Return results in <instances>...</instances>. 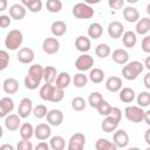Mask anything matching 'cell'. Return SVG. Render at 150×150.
<instances>
[{
    "instance_id": "1",
    "label": "cell",
    "mask_w": 150,
    "mask_h": 150,
    "mask_svg": "<svg viewBox=\"0 0 150 150\" xmlns=\"http://www.w3.org/2000/svg\"><path fill=\"white\" fill-rule=\"evenodd\" d=\"M39 95L43 101H48V102H53V103H57L61 102L64 97V91L62 89L56 88L54 84H49V83H45L40 87L39 90Z\"/></svg>"
},
{
    "instance_id": "2",
    "label": "cell",
    "mask_w": 150,
    "mask_h": 150,
    "mask_svg": "<svg viewBox=\"0 0 150 150\" xmlns=\"http://www.w3.org/2000/svg\"><path fill=\"white\" fill-rule=\"evenodd\" d=\"M122 120V110L117 107H112L111 111L101 123V128L104 132H112L117 129L120 122Z\"/></svg>"
},
{
    "instance_id": "3",
    "label": "cell",
    "mask_w": 150,
    "mask_h": 150,
    "mask_svg": "<svg viewBox=\"0 0 150 150\" xmlns=\"http://www.w3.org/2000/svg\"><path fill=\"white\" fill-rule=\"evenodd\" d=\"M143 70H144V67L142 62L131 61V62H128L122 68V76L128 81H134L143 73Z\"/></svg>"
},
{
    "instance_id": "4",
    "label": "cell",
    "mask_w": 150,
    "mask_h": 150,
    "mask_svg": "<svg viewBox=\"0 0 150 150\" xmlns=\"http://www.w3.org/2000/svg\"><path fill=\"white\" fill-rule=\"evenodd\" d=\"M23 42V35L21 33V30L19 29H12L7 33L6 38H5V47L8 50H16L19 49V47H21Z\"/></svg>"
},
{
    "instance_id": "5",
    "label": "cell",
    "mask_w": 150,
    "mask_h": 150,
    "mask_svg": "<svg viewBox=\"0 0 150 150\" xmlns=\"http://www.w3.org/2000/svg\"><path fill=\"white\" fill-rule=\"evenodd\" d=\"M71 13L76 19L80 20H87L91 19L94 16V9L90 5H87L86 2H77L73 6Z\"/></svg>"
},
{
    "instance_id": "6",
    "label": "cell",
    "mask_w": 150,
    "mask_h": 150,
    "mask_svg": "<svg viewBox=\"0 0 150 150\" xmlns=\"http://www.w3.org/2000/svg\"><path fill=\"white\" fill-rule=\"evenodd\" d=\"M124 116L129 122L132 123H141L143 122L144 110L137 105H128L124 109Z\"/></svg>"
},
{
    "instance_id": "7",
    "label": "cell",
    "mask_w": 150,
    "mask_h": 150,
    "mask_svg": "<svg viewBox=\"0 0 150 150\" xmlns=\"http://www.w3.org/2000/svg\"><path fill=\"white\" fill-rule=\"evenodd\" d=\"M94 66V59L89 54H81L75 60V68L80 73H84L86 70H90Z\"/></svg>"
},
{
    "instance_id": "8",
    "label": "cell",
    "mask_w": 150,
    "mask_h": 150,
    "mask_svg": "<svg viewBox=\"0 0 150 150\" xmlns=\"http://www.w3.org/2000/svg\"><path fill=\"white\" fill-rule=\"evenodd\" d=\"M86 145V136L82 132H75L70 136L67 150H83Z\"/></svg>"
},
{
    "instance_id": "9",
    "label": "cell",
    "mask_w": 150,
    "mask_h": 150,
    "mask_svg": "<svg viewBox=\"0 0 150 150\" xmlns=\"http://www.w3.org/2000/svg\"><path fill=\"white\" fill-rule=\"evenodd\" d=\"M46 118H47V124H49L52 127H59L62 124L64 116L60 109H50V110H48Z\"/></svg>"
},
{
    "instance_id": "10",
    "label": "cell",
    "mask_w": 150,
    "mask_h": 150,
    "mask_svg": "<svg viewBox=\"0 0 150 150\" xmlns=\"http://www.w3.org/2000/svg\"><path fill=\"white\" fill-rule=\"evenodd\" d=\"M112 143L116 145V148H127L129 144V135L124 129L115 130L112 135Z\"/></svg>"
},
{
    "instance_id": "11",
    "label": "cell",
    "mask_w": 150,
    "mask_h": 150,
    "mask_svg": "<svg viewBox=\"0 0 150 150\" xmlns=\"http://www.w3.org/2000/svg\"><path fill=\"white\" fill-rule=\"evenodd\" d=\"M60 49V42L56 38H46L42 42V50L48 54V55H53L56 54Z\"/></svg>"
},
{
    "instance_id": "12",
    "label": "cell",
    "mask_w": 150,
    "mask_h": 150,
    "mask_svg": "<svg viewBox=\"0 0 150 150\" xmlns=\"http://www.w3.org/2000/svg\"><path fill=\"white\" fill-rule=\"evenodd\" d=\"M33 111V101L28 97H23L18 107V115L20 118H26L28 117Z\"/></svg>"
},
{
    "instance_id": "13",
    "label": "cell",
    "mask_w": 150,
    "mask_h": 150,
    "mask_svg": "<svg viewBox=\"0 0 150 150\" xmlns=\"http://www.w3.org/2000/svg\"><path fill=\"white\" fill-rule=\"evenodd\" d=\"M34 57H35V54H34V50L29 47H22L19 49L18 54H16V59L20 63H23V64H28V63H32L34 61Z\"/></svg>"
},
{
    "instance_id": "14",
    "label": "cell",
    "mask_w": 150,
    "mask_h": 150,
    "mask_svg": "<svg viewBox=\"0 0 150 150\" xmlns=\"http://www.w3.org/2000/svg\"><path fill=\"white\" fill-rule=\"evenodd\" d=\"M52 135V128L47 123H40L34 128V136L39 141H46Z\"/></svg>"
},
{
    "instance_id": "15",
    "label": "cell",
    "mask_w": 150,
    "mask_h": 150,
    "mask_svg": "<svg viewBox=\"0 0 150 150\" xmlns=\"http://www.w3.org/2000/svg\"><path fill=\"white\" fill-rule=\"evenodd\" d=\"M108 34L111 39H120L124 33V26L120 21H111L108 25Z\"/></svg>"
},
{
    "instance_id": "16",
    "label": "cell",
    "mask_w": 150,
    "mask_h": 150,
    "mask_svg": "<svg viewBox=\"0 0 150 150\" xmlns=\"http://www.w3.org/2000/svg\"><path fill=\"white\" fill-rule=\"evenodd\" d=\"M14 109V101L9 96L0 98V118L9 115Z\"/></svg>"
},
{
    "instance_id": "17",
    "label": "cell",
    "mask_w": 150,
    "mask_h": 150,
    "mask_svg": "<svg viewBox=\"0 0 150 150\" xmlns=\"http://www.w3.org/2000/svg\"><path fill=\"white\" fill-rule=\"evenodd\" d=\"M111 57H112V61L117 64H127L129 62V53L127 49L124 48H117L112 52L111 54Z\"/></svg>"
},
{
    "instance_id": "18",
    "label": "cell",
    "mask_w": 150,
    "mask_h": 150,
    "mask_svg": "<svg viewBox=\"0 0 150 150\" xmlns=\"http://www.w3.org/2000/svg\"><path fill=\"white\" fill-rule=\"evenodd\" d=\"M9 16L15 21H20L26 16V8L21 4H13L9 7Z\"/></svg>"
},
{
    "instance_id": "19",
    "label": "cell",
    "mask_w": 150,
    "mask_h": 150,
    "mask_svg": "<svg viewBox=\"0 0 150 150\" xmlns=\"http://www.w3.org/2000/svg\"><path fill=\"white\" fill-rule=\"evenodd\" d=\"M75 48L81 52L82 54H86L87 52L90 50L91 48V41L88 36L86 35H79L75 40Z\"/></svg>"
},
{
    "instance_id": "20",
    "label": "cell",
    "mask_w": 150,
    "mask_h": 150,
    "mask_svg": "<svg viewBox=\"0 0 150 150\" xmlns=\"http://www.w3.org/2000/svg\"><path fill=\"white\" fill-rule=\"evenodd\" d=\"M21 125V118L18 114H9L5 117V127L9 131H15Z\"/></svg>"
},
{
    "instance_id": "21",
    "label": "cell",
    "mask_w": 150,
    "mask_h": 150,
    "mask_svg": "<svg viewBox=\"0 0 150 150\" xmlns=\"http://www.w3.org/2000/svg\"><path fill=\"white\" fill-rule=\"evenodd\" d=\"M71 82V77L70 75L67 73V71H61L57 74L56 79H55V82H54V86L59 89H62L64 90Z\"/></svg>"
},
{
    "instance_id": "22",
    "label": "cell",
    "mask_w": 150,
    "mask_h": 150,
    "mask_svg": "<svg viewBox=\"0 0 150 150\" xmlns=\"http://www.w3.org/2000/svg\"><path fill=\"white\" fill-rule=\"evenodd\" d=\"M50 32L54 35V38H60L66 34L67 32V25L62 20H55L50 25Z\"/></svg>"
},
{
    "instance_id": "23",
    "label": "cell",
    "mask_w": 150,
    "mask_h": 150,
    "mask_svg": "<svg viewBox=\"0 0 150 150\" xmlns=\"http://www.w3.org/2000/svg\"><path fill=\"white\" fill-rule=\"evenodd\" d=\"M105 89L110 93H117L122 89V80L118 76H110L105 81Z\"/></svg>"
},
{
    "instance_id": "24",
    "label": "cell",
    "mask_w": 150,
    "mask_h": 150,
    "mask_svg": "<svg viewBox=\"0 0 150 150\" xmlns=\"http://www.w3.org/2000/svg\"><path fill=\"white\" fill-rule=\"evenodd\" d=\"M122 14H123V18H124V20H125L127 22L132 23V22H137V21L139 20V12H138V9L135 8V7H131V6L125 7V8L123 9Z\"/></svg>"
},
{
    "instance_id": "25",
    "label": "cell",
    "mask_w": 150,
    "mask_h": 150,
    "mask_svg": "<svg viewBox=\"0 0 150 150\" xmlns=\"http://www.w3.org/2000/svg\"><path fill=\"white\" fill-rule=\"evenodd\" d=\"M150 30V19L149 18H142L136 22V27H135V34L138 35H146Z\"/></svg>"
},
{
    "instance_id": "26",
    "label": "cell",
    "mask_w": 150,
    "mask_h": 150,
    "mask_svg": "<svg viewBox=\"0 0 150 150\" xmlns=\"http://www.w3.org/2000/svg\"><path fill=\"white\" fill-rule=\"evenodd\" d=\"M2 89L6 94L12 95L19 90V82L14 77H8L2 82Z\"/></svg>"
},
{
    "instance_id": "27",
    "label": "cell",
    "mask_w": 150,
    "mask_h": 150,
    "mask_svg": "<svg viewBox=\"0 0 150 150\" xmlns=\"http://www.w3.org/2000/svg\"><path fill=\"white\" fill-rule=\"evenodd\" d=\"M121 38H122V42L124 47L127 48H134L137 43V35L132 30H125Z\"/></svg>"
},
{
    "instance_id": "28",
    "label": "cell",
    "mask_w": 150,
    "mask_h": 150,
    "mask_svg": "<svg viewBox=\"0 0 150 150\" xmlns=\"http://www.w3.org/2000/svg\"><path fill=\"white\" fill-rule=\"evenodd\" d=\"M118 97H120V100H121L122 102H124V103H131V102L135 100V97H136V93H135V90H134L132 88H130V87H124V88H122V89L120 90Z\"/></svg>"
},
{
    "instance_id": "29",
    "label": "cell",
    "mask_w": 150,
    "mask_h": 150,
    "mask_svg": "<svg viewBox=\"0 0 150 150\" xmlns=\"http://www.w3.org/2000/svg\"><path fill=\"white\" fill-rule=\"evenodd\" d=\"M103 34V27L101 23L98 22H93L89 25L88 27V38L89 39H93V40H96V39H100Z\"/></svg>"
},
{
    "instance_id": "30",
    "label": "cell",
    "mask_w": 150,
    "mask_h": 150,
    "mask_svg": "<svg viewBox=\"0 0 150 150\" xmlns=\"http://www.w3.org/2000/svg\"><path fill=\"white\" fill-rule=\"evenodd\" d=\"M57 76V70L55 67L53 66H47L43 68V76H42V80L46 82V83H49V84H53L55 82V79Z\"/></svg>"
},
{
    "instance_id": "31",
    "label": "cell",
    "mask_w": 150,
    "mask_h": 150,
    "mask_svg": "<svg viewBox=\"0 0 150 150\" xmlns=\"http://www.w3.org/2000/svg\"><path fill=\"white\" fill-rule=\"evenodd\" d=\"M21 5L32 13H39L42 9V1L41 0H22Z\"/></svg>"
},
{
    "instance_id": "32",
    "label": "cell",
    "mask_w": 150,
    "mask_h": 150,
    "mask_svg": "<svg viewBox=\"0 0 150 150\" xmlns=\"http://www.w3.org/2000/svg\"><path fill=\"white\" fill-rule=\"evenodd\" d=\"M19 132H20V136L22 139L29 141L34 135V128L30 123L25 122V123H21V125L19 128Z\"/></svg>"
},
{
    "instance_id": "33",
    "label": "cell",
    "mask_w": 150,
    "mask_h": 150,
    "mask_svg": "<svg viewBox=\"0 0 150 150\" xmlns=\"http://www.w3.org/2000/svg\"><path fill=\"white\" fill-rule=\"evenodd\" d=\"M104 71L101 69V68H91L90 71H89V75L88 76V80L95 84L97 83H101L103 80H104Z\"/></svg>"
},
{
    "instance_id": "34",
    "label": "cell",
    "mask_w": 150,
    "mask_h": 150,
    "mask_svg": "<svg viewBox=\"0 0 150 150\" xmlns=\"http://www.w3.org/2000/svg\"><path fill=\"white\" fill-rule=\"evenodd\" d=\"M48 144H49V148L52 150H64V148H66V139L62 136H60V135L52 136Z\"/></svg>"
},
{
    "instance_id": "35",
    "label": "cell",
    "mask_w": 150,
    "mask_h": 150,
    "mask_svg": "<svg viewBox=\"0 0 150 150\" xmlns=\"http://www.w3.org/2000/svg\"><path fill=\"white\" fill-rule=\"evenodd\" d=\"M95 149L96 150H117L116 145L107 138H98L95 142Z\"/></svg>"
},
{
    "instance_id": "36",
    "label": "cell",
    "mask_w": 150,
    "mask_h": 150,
    "mask_svg": "<svg viewBox=\"0 0 150 150\" xmlns=\"http://www.w3.org/2000/svg\"><path fill=\"white\" fill-rule=\"evenodd\" d=\"M111 54V49L109 47V45L107 43H98L95 47V55L98 56L100 59H105Z\"/></svg>"
},
{
    "instance_id": "37",
    "label": "cell",
    "mask_w": 150,
    "mask_h": 150,
    "mask_svg": "<svg viewBox=\"0 0 150 150\" xmlns=\"http://www.w3.org/2000/svg\"><path fill=\"white\" fill-rule=\"evenodd\" d=\"M135 98L137 102V107L142 109L150 105V93L149 91H141Z\"/></svg>"
},
{
    "instance_id": "38",
    "label": "cell",
    "mask_w": 150,
    "mask_h": 150,
    "mask_svg": "<svg viewBox=\"0 0 150 150\" xmlns=\"http://www.w3.org/2000/svg\"><path fill=\"white\" fill-rule=\"evenodd\" d=\"M28 75L39 80V81H42V76H43V67L39 63H35V64H32L28 69Z\"/></svg>"
},
{
    "instance_id": "39",
    "label": "cell",
    "mask_w": 150,
    "mask_h": 150,
    "mask_svg": "<svg viewBox=\"0 0 150 150\" xmlns=\"http://www.w3.org/2000/svg\"><path fill=\"white\" fill-rule=\"evenodd\" d=\"M88 83V76L84 73H77L73 77V84L76 88H83Z\"/></svg>"
},
{
    "instance_id": "40",
    "label": "cell",
    "mask_w": 150,
    "mask_h": 150,
    "mask_svg": "<svg viewBox=\"0 0 150 150\" xmlns=\"http://www.w3.org/2000/svg\"><path fill=\"white\" fill-rule=\"evenodd\" d=\"M46 8L50 13H59L62 9V1L61 0H47Z\"/></svg>"
},
{
    "instance_id": "41",
    "label": "cell",
    "mask_w": 150,
    "mask_h": 150,
    "mask_svg": "<svg viewBox=\"0 0 150 150\" xmlns=\"http://www.w3.org/2000/svg\"><path fill=\"white\" fill-rule=\"evenodd\" d=\"M86 105H87V102L81 96H76L71 100V108L75 111H83L86 109Z\"/></svg>"
},
{
    "instance_id": "42",
    "label": "cell",
    "mask_w": 150,
    "mask_h": 150,
    "mask_svg": "<svg viewBox=\"0 0 150 150\" xmlns=\"http://www.w3.org/2000/svg\"><path fill=\"white\" fill-rule=\"evenodd\" d=\"M111 108H112V107L110 105V103L103 98V100L98 103V105L96 107V110H97V112H98L100 115H102V116H108V115L110 114V111H111Z\"/></svg>"
},
{
    "instance_id": "43",
    "label": "cell",
    "mask_w": 150,
    "mask_h": 150,
    "mask_svg": "<svg viewBox=\"0 0 150 150\" xmlns=\"http://www.w3.org/2000/svg\"><path fill=\"white\" fill-rule=\"evenodd\" d=\"M40 83H41V81H39V80H36V79L29 76L28 74H27V75L25 76V79H23V84H25V87H26L27 89H29V90H35V89H38V87L40 86Z\"/></svg>"
},
{
    "instance_id": "44",
    "label": "cell",
    "mask_w": 150,
    "mask_h": 150,
    "mask_svg": "<svg viewBox=\"0 0 150 150\" xmlns=\"http://www.w3.org/2000/svg\"><path fill=\"white\" fill-rule=\"evenodd\" d=\"M102 100H103V96H102L101 93H98V91H93V93L89 95V97H88V103H89V105H90L91 108L96 109V107L98 105V103H100Z\"/></svg>"
},
{
    "instance_id": "45",
    "label": "cell",
    "mask_w": 150,
    "mask_h": 150,
    "mask_svg": "<svg viewBox=\"0 0 150 150\" xmlns=\"http://www.w3.org/2000/svg\"><path fill=\"white\" fill-rule=\"evenodd\" d=\"M47 112H48V110L45 104H38V105L33 107V111H32V114L34 115L35 118H43V117H46Z\"/></svg>"
},
{
    "instance_id": "46",
    "label": "cell",
    "mask_w": 150,
    "mask_h": 150,
    "mask_svg": "<svg viewBox=\"0 0 150 150\" xmlns=\"http://www.w3.org/2000/svg\"><path fill=\"white\" fill-rule=\"evenodd\" d=\"M9 64V54L5 49H0V71L5 70Z\"/></svg>"
},
{
    "instance_id": "47",
    "label": "cell",
    "mask_w": 150,
    "mask_h": 150,
    "mask_svg": "<svg viewBox=\"0 0 150 150\" xmlns=\"http://www.w3.org/2000/svg\"><path fill=\"white\" fill-rule=\"evenodd\" d=\"M34 145L30 141H26V139H21L18 142L15 150H33Z\"/></svg>"
},
{
    "instance_id": "48",
    "label": "cell",
    "mask_w": 150,
    "mask_h": 150,
    "mask_svg": "<svg viewBox=\"0 0 150 150\" xmlns=\"http://www.w3.org/2000/svg\"><path fill=\"white\" fill-rule=\"evenodd\" d=\"M141 47H142V50L146 54L150 53V36L149 35H145L142 40V43H141Z\"/></svg>"
},
{
    "instance_id": "49",
    "label": "cell",
    "mask_w": 150,
    "mask_h": 150,
    "mask_svg": "<svg viewBox=\"0 0 150 150\" xmlns=\"http://www.w3.org/2000/svg\"><path fill=\"white\" fill-rule=\"evenodd\" d=\"M108 5L111 9H122V7L124 5V1L123 0H109Z\"/></svg>"
},
{
    "instance_id": "50",
    "label": "cell",
    "mask_w": 150,
    "mask_h": 150,
    "mask_svg": "<svg viewBox=\"0 0 150 150\" xmlns=\"http://www.w3.org/2000/svg\"><path fill=\"white\" fill-rule=\"evenodd\" d=\"M12 22V19L9 15H0V27L1 28H7Z\"/></svg>"
},
{
    "instance_id": "51",
    "label": "cell",
    "mask_w": 150,
    "mask_h": 150,
    "mask_svg": "<svg viewBox=\"0 0 150 150\" xmlns=\"http://www.w3.org/2000/svg\"><path fill=\"white\" fill-rule=\"evenodd\" d=\"M33 150H50V148H49V144H48L47 142L41 141V142H39V143L34 146Z\"/></svg>"
},
{
    "instance_id": "52",
    "label": "cell",
    "mask_w": 150,
    "mask_h": 150,
    "mask_svg": "<svg viewBox=\"0 0 150 150\" xmlns=\"http://www.w3.org/2000/svg\"><path fill=\"white\" fill-rule=\"evenodd\" d=\"M143 83H144V87H145L146 89H150V73H146V74L144 75Z\"/></svg>"
},
{
    "instance_id": "53",
    "label": "cell",
    "mask_w": 150,
    "mask_h": 150,
    "mask_svg": "<svg viewBox=\"0 0 150 150\" xmlns=\"http://www.w3.org/2000/svg\"><path fill=\"white\" fill-rule=\"evenodd\" d=\"M143 122L145 124L150 125V110H144V116H143Z\"/></svg>"
},
{
    "instance_id": "54",
    "label": "cell",
    "mask_w": 150,
    "mask_h": 150,
    "mask_svg": "<svg viewBox=\"0 0 150 150\" xmlns=\"http://www.w3.org/2000/svg\"><path fill=\"white\" fill-rule=\"evenodd\" d=\"M0 150H15V148L9 143H4L2 145H0Z\"/></svg>"
},
{
    "instance_id": "55",
    "label": "cell",
    "mask_w": 150,
    "mask_h": 150,
    "mask_svg": "<svg viewBox=\"0 0 150 150\" xmlns=\"http://www.w3.org/2000/svg\"><path fill=\"white\" fill-rule=\"evenodd\" d=\"M7 6H8L7 0H0V12L6 11L7 9Z\"/></svg>"
},
{
    "instance_id": "56",
    "label": "cell",
    "mask_w": 150,
    "mask_h": 150,
    "mask_svg": "<svg viewBox=\"0 0 150 150\" xmlns=\"http://www.w3.org/2000/svg\"><path fill=\"white\" fill-rule=\"evenodd\" d=\"M144 141L145 143L149 145L150 144V129H146L145 130V135H144Z\"/></svg>"
},
{
    "instance_id": "57",
    "label": "cell",
    "mask_w": 150,
    "mask_h": 150,
    "mask_svg": "<svg viewBox=\"0 0 150 150\" xmlns=\"http://www.w3.org/2000/svg\"><path fill=\"white\" fill-rule=\"evenodd\" d=\"M143 67L146 68L148 70H150V56H148V57L145 59V61H144V63H143Z\"/></svg>"
},
{
    "instance_id": "58",
    "label": "cell",
    "mask_w": 150,
    "mask_h": 150,
    "mask_svg": "<svg viewBox=\"0 0 150 150\" xmlns=\"http://www.w3.org/2000/svg\"><path fill=\"white\" fill-rule=\"evenodd\" d=\"M127 150H141V149L137 148V146H132V148H129V149H127Z\"/></svg>"
},
{
    "instance_id": "59",
    "label": "cell",
    "mask_w": 150,
    "mask_h": 150,
    "mask_svg": "<svg viewBox=\"0 0 150 150\" xmlns=\"http://www.w3.org/2000/svg\"><path fill=\"white\" fill-rule=\"evenodd\" d=\"M2 135H4V130H2V127L0 125V138L2 137Z\"/></svg>"
},
{
    "instance_id": "60",
    "label": "cell",
    "mask_w": 150,
    "mask_h": 150,
    "mask_svg": "<svg viewBox=\"0 0 150 150\" xmlns=\"http://www.w3.org/2000/svg\"><path fill=\"white\" fill-rule=\"evenodd\" d=\"M145 150H150V148H149V146H148V148H146V149H145Z\"/></svg>"
},
{
    "instance_id": "61",
    "label": "cell",
    "mask_w": 150,
    "mask_h": 150,
    "mask_svg": "<svg viewBox=\"0 0 150 150\" xmlns=\"http://www.w3.org/2000/svg\"><path fill=\"white\" fill-rule=\"evenodd\" d=\"M0 86H1V83H0Z\"/></svg>"
}]
</instances>
